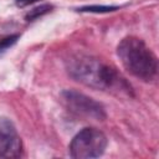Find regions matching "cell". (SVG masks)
I'll use <instances>...</instances> for the list:
<instances>
[{"label":"cell","instance_id":"6da1fadb","mask_svg":"<svg viewBox=\"0 0 159 159\" xmlns=\"http://www.w3.org/2000/svg\"><path fill=\"white\" fill-rule=\"evenodd\" d=\"M117 55L123 67L134 77L143 81H152L157 76V56L142 39L135 36L123 39L117 47Z\"/></svg>","mask_w":159,"mask_h":159},{"label":"cell","instance_id":"277c9868","mask_svg":"<svg viewBox=\"0 0 159 159\" xmlns=\"http://www.w3.org/2000/svg\"><path fill=\"white\" fill-rule=\"evenodd\" d=\"M61 101L70 112L78 117L96 120L106 119V111L103 106L81 92L66 89L61 93Z\"/></svg>","mask_w":159,"mask_h":159},{"label":"cell","instance_id":"5b68a950","mask_svg":"<svg viewBox=\"0 0 159 159\" xmlns=\"http://www.w3.org/2000/svg\"><path fill=\"white\" fill-rule=\"evenodd\" d=\"M22 143L14 123L0 117V158H17L21 155Z\"/></svg>","mask_w":159,"mask_h":159},{"label":"cell","instance_id":"7a4b0ae2","mask_svg":"<svg viewBox=\"0 0 159 159\" xmlns=\"http://www.w3.org/2000/svg\"><path fill=\"white\" fill-rule=\"evenodd\" d=\"M104 63L88 55L77 53L67 60V71L76 81L97 89H104Z\"/></svg>","mask_w":159,"mask_h":159},{"label":"cell","instance_id":"8992f818","mask_svg":"<svg viewBox=\"0 0 159 159\" xmlns=\"http://www.w3.org/2000/svg\"><path fill=\"white\" fill-rule=\"evenodd\" d=\"M52 7H53V6H52L51 4H42V5H40V6H36V7H34L32 10H30V11L26 14L25 20H26V21H34V20H36V19L43 16L45 14L50 12V11L52 10Z\"/></svg>","mask_w":159,"mask_h":159},{"label":"cell","instance_id":"9c48e42d","mask_svg":"<svg viewBox=\"0 0 159 159\" xmlns=\"http://www.w3.org/2000/svg\"><path fill=\"white\" fill-rule=\"evenodd\" d=\"M35 1H37V0H15L16 5L20 6V7H24V6H27L30 4H34Z\"/></svg>","mask_w":159,"mask_h":159},{"label":"cell","instance_id":"ba28073f","mask_svg":"<svg viewBox=\"0 0 159 159\" xmlns=\"http://www.w3.org/2000/svg\"><path fill=\"white\" fill-rule=\"evenodd\" d=\"M20 37V35H10V36H6L4 39H0V53L4 52L5 50H7L9 47H11L16 41L17 39Z\"/></svg>","mask_w":159,"mask_h":159},{"label":"cell","instance_id":"52a82bcc","mask_svg":"<svg viewBox=\"0 0 159 159\" xmlns=\"http://www.w3.org/2000/svg\"><path fill=\"white\" fill-rule=\"evenodd\" d=\"M118 6H113V5H88V6H82L78 9V11L81 12H96V14H102V12H111V11H116L118 10Z\"/></svg>","mask_w":159,"mask_h":159},{"label":"cell","instance_id":"3957f363","mask_svg":"<svg viewBox=\"0 0 159 159\" xmlns=\"http://www.w3.org/2000/svg\"><path fill=\"white\" fill-rule=\"evenodd\" d=\"M108 140L103 132L97 128H84L75 135L70 144V154L76 159H89L101 157Z\"/></svg>","mask_w":159,"mask_h":159}]
</instances>
